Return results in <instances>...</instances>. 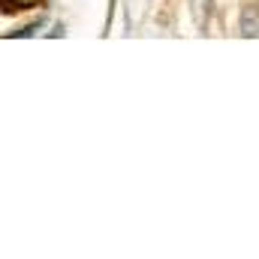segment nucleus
<instances>
[{
	"instance_id": "nucleus-1",
	"label": "nucleus",
	"mask_w": 259,
	"mask_h": 259,
	"mask_svg": "<svg viewBox=\"0 0 259 259\" xmlns=\"http://www.w3.org/2000/svg\"><path fill=\"white\" fill-rule=\"evenodd\" d=\"M241 33H244V36H259V12H244Z\"/></svg>"
}]
</instances>
